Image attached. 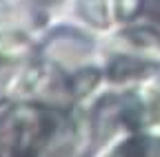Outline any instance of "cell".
I'll list each match as a JSON object with an SVG mask.
<instances>
[{"label":"cell","instance_id":"cell-1","mask_svg":"<svg viewBox=\"0 0 160 157\" xmlns=\"http://www.w3.org/2000/svg\"><path fill=\"white\" fill-rule=\"evenodd\" d=\"M118 20L160 38V0H109Z\"/></svg>","mask_w":160,"mask_h":157}]
</instances>
